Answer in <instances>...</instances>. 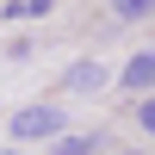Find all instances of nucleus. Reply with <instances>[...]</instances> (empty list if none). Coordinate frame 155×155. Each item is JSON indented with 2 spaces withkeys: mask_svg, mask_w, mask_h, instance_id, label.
Instances as JSON below:
<instances>
[{
  "mask_svg": "<svg viewBox=\"0 0 155 155\" xmlns=\"http://www.w3.org/2000/svg\"><path fill=\"white\" fill-rule=\"evenodd\" d=\"M19 143H44V137H62V106H19L6 124Z\"/></svg>",
  "mask_w": 155,
  "mask_h": 155,
  "instance_id": "obj_1",
  "label": "nucleus"
},
{
  "mask_svg": "<svg viewBox=\"0 0 155 155\" xmlns=\"http://www.w3.org/2000/svg\"><path fill=\"white\" fill-rule=\"evenodd\" d=\"M118 81L130 87V93H143V99H149V81H155V56H149V50H137V56L124 62V74H118Z\"/></svg>",
  "mask_w": 155,
  "mask_h": 155,
  "instance_id": "obj_2",
  "label": "nucleus"
},
{
  "mask_svg": "<svg viewBox=\"0 0 155 155\" xmlns=\"http://www.w3.org/2000/svg\"><path fill=\"white\" fill-rule=\"evenodd\" d=\"M62 87H68V93H99V87H106V68H99V62H74V68L62 74Z\"/></svg>",
  "mask_w": 155,
  "mask_h": 155,
  "instance_id": "obj_3",
  "label": "nucleus"
},
{
  "mask_svg": "<svg viewBox=\"0 0 155 155\" xmlns=\"http://www.w3.org/2000/svg\"><path fill=\"white\" fill-rule=\"evenodd\" d=\"M0 19H50V0H6V6H0Z\"/></svg>",
  "mask_w": 155,
  "mask_h": 155,
  "instance_id": "obj_4",
  "label": "nucleus"
},
{
  "mask_svg": "<svg viewBox=\"0 0 155 155\" xmlns=\"http://www.w3.org/2000/svg\"><path fill=\"white\" fill-rule=\"evenodd\" d=\"M56 155H93V137H56Z\"/></svg>",
  "mask_w": 155,
  "mask_h": 155,
  "instance_id": "obj_5",
  "label": "nucleus"
},
{
  "mask_svg": "<svg viewBox=\"0 0 155 155\" xmlns=\"http://www.w3.org/2000/svg\"><path fill=\"white\" fill-rule=\"evenodd\" d=\"M118 155H149V149H118Z\"/></svg>",
  "mask_w": 155,
  "mask_h": 155,
  "instance_id": "obj_6",
  "label": "nucleus"
},
{
  "mask_svg": "<svg viewBox=\"0 0 155 155\" xmlns=\"http://www.w3.org/2000/svg\"><path fill=\"white\" fill-rule=\"evenodd\" d=\"M6 155H12V149H6Z\"/></svg>",
  "mask_w": 155,
  "mask_h": 155,
  "instance_id": "obj_7",
  "label": "nucleus"
}]
</instances>
